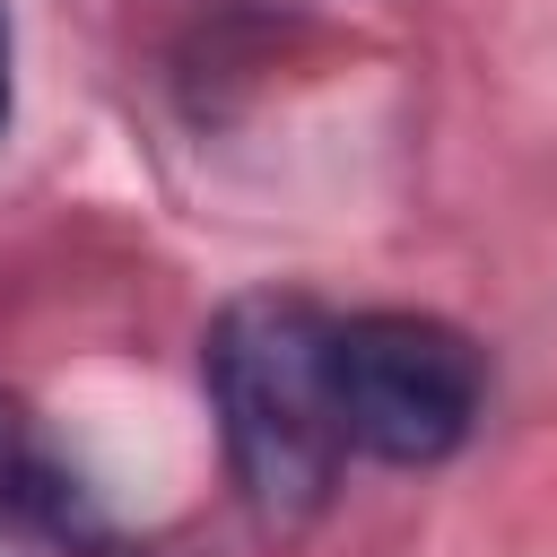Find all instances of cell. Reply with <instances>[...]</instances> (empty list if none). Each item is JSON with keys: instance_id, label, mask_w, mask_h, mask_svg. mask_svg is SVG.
<instances>
[{"instance_id": "7a4b0ae2", "label": "cell", "mask_w": 557, "mask_h": 557, "mask_svg": "<svg viewBox=\"0 0 557 557\" xmlns=\"http://www.w3.org/2000/svg\"><path fill=\"white\" fill-rule=\"evenodd\" d=\"M331 366H339L348 444L374 461H444L479 426L487 366L470 331L435 313H339Z\"/></svg>"}, {"instance_id": "6da1fadb", "label": "cell", "mask_w": 557, "mask_h": 557, "mask_svg": "<svg viewBox=\"0 0 557 557\" xmlns=\"http://www.w3.org/2000/svg\"><path fill=\"white\" fill-rule=\"evenodd\" d=\"M331 339H339V313H322L313 296L261 287V296H235L200 348L235 487L270 531L313 522L339 487V461L357 453L339 418Z\"/></svg>"}, {"instance_id": "3957f363", "label": "cell", "mask_w": 557, "mask_h": 557, "mask_svg": "<svg viewBox=\"0 0 557 557\" xmlns=\"http://www.w3.org/2000/svg\"><path fill=\"white\" fill-rule=\"evenodd\" d=\"M0 513H9L17 531L61 540V548H104V522H96L87 487L17 426V409H0Z\"/></svg>"}, {"instance_id": "277c9868", "label": "cell", "mask_w": 557, "mask_h": 557, "mask_svg": "<svg viewBox=\"0 0 557 557\" xmlns=\"http://www.w3.org/2000/svg\"><path fill=\"white\" fill-rule=\"evenodd\" d=\"M17 113V52H9V9H0V131Z\"/></svg>"}]
</instances>
